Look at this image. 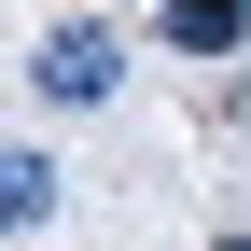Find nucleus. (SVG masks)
<instances>
[{"label": "nucleus", "instance_id": "1", "mask_svg": "<svg viewBox=\"0 0 251 251\" xmlns=\"http://www.w3.org/2000/svg\"><path fill=\"white\" fill-rule=\"evenodd\" d=\"M28 84H42L56 112H98L112 84H126V42H112L98 14H70V28H42V56H28Z\"/></svg>", "mask_w": 251, "mask_h": 251}, {"label": "nucleus", "instance_id": "4", "mask_svg": "<svg viewBox=\"0 0 251 251\" xmlns=\"http://www.w3.org/2000/svg\"><path fill=\"white\" fill-rule=\"evenodd\" d=\"M209 251H251V237H209Z\"/></svg>", "mask_w": 251, "mask_h": 251}, {"label": "nucleus", "instance_id": "3", "mask_svg": "<svg viewBox=\"0 0 251 251\" xmlns=\"http://www.w3.org/2000/svg\"><path fill=\"white\" fill-rule=\"evenodd\" d=\"M168 42L181 56H237L251 42V0H168Z\"/></svg>", "mask_w": 251, "mask_h": 251}, {"label": "nucleus", "instance_id": "2", "mask_svg": "<svg viewBox=\"0 0 251 251\" xmlns=\"http://www.w3.org/2000/svg\"><path fill=\"white\" fill-rule=\"evenodd\" d=\"M28 224H56V153H14L0 140V237H28Z\"/></svg>", "mask_w": 251, "mask_h": 251}, {"label": "nucleus", "instance_id": "5", "mask_svg": "<svg viewBox=\"0 0 251 251\" xmlns=\"http://www.w3.org/2000/svg\"><path fill=\"white\" fill-rule=\"evenodd\" d=\"M153 14H168V0H153Z\"/></svg>", "mask_w": 251, "mask_h": 251}]
</instances>
